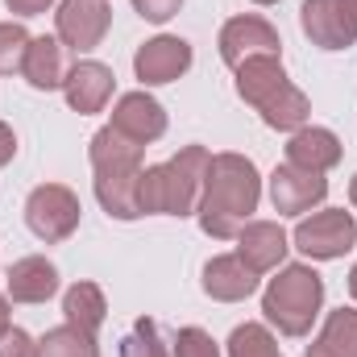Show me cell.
<instances>
[{"label": "cell", "mask_w": 357, "mask_h": 357, "mask_svg": "<svg viewBox=\"0 0 357 357\" xmlns=\"http://www.w3.org/2000/svg\"><path fill=\"white\" fill-rule=\"evenodd\" d=\"M287 162L291 167H303V171H316V175H324V171H333L337 162H341V137L333 133V129H295L291 133V142H287Z\"/></svg>", "instance_id": "cell-18"}, {"label": "cell", "mask_w": 357, "mask_h": 357, "mask_svg": "<svg viewBox=\"0 0 357 357\" xmlns=\"http://www.w3.org/2000/svg\"><path fill=\"white\" fill-rule=\"evenodd\" d=\"M229 357H282L266 324H237L229 337Z\"/></svg>", "instance_id": "cell-23"}, {"label": "cell", "mask_w": 357, "mask_h": 357, "mask_svg": "<svg viewBox=\"0 0 357 357\" xmlns=\"http://www.w3.org/2000/svg\"><path fill=\"white\" fill-rule=\"evenodd\" d=\"M63 312H67V324H75V328H84V333H100V324H104V316H108V303H104V291L96 287V282H75V287H67V295H63Z\"/></svg>", "instance_id": "cell-20"}, {"label": "cell", "mask_w": 357, "mask_h": 357, "mask_svg": "<svg viewBox=\"0 0 357 357\" xmlns=\"http://www.w3.org/2000/svg\"><path fill=\"white\" fill-rule=\"evenodd\" d=\"M133 8H137V17H142V21L162 25V21H171L178 8H183V0H133Z\"/></svg>", "instance_id": "cell-28"}, {"label": "cell", "mask_w": 357, "mask_h": 357, "mask_svg": "<svg viewBox=\"0 0 357 357\" xmlns=\"http://www.w3.org/2000/svg\"><path fill=\"white\" fill-rule=\"evenodd\" d=\"M8 4V13H17V17H42L54 0H4Z\"/></svg>", "instance_id": "cell-29"}, {"label": "cell", "mask_w": 357, "mask_h": 357, "mask_svg": "<svg viewBox=\"0 0 357 357\" xmlns=\"http://www.w3.org/2000/svg\"><path fill=\"white\" fill-rule=\"evenodd\" d=\"M133 71L146 88H158V84H175L178 75L191 71V46L183 38H171V33H158L150 38L137 54H133Z\"/></svg>", "instance_id": "cell-12"}, {"label": "cell", "mask_w": 357, "mask_h": 357, "mask_svg": "<svg viewBox=\"0 0 357 357\" xmlns=\"http://www.w3.org/2000/svg\"><path fill=\"white\" fill-rule=\"evenodd\" d=\"M349 295H354V299H357V266L349 270Z\"/></svg>", "instance_id": "cell-33"}, {"label": "cell", "mask_w": 357, "mask_h": 357, "mask_svg": "<svg viewBox=\"0 0 357 357\" xmlns=\"http://www.w3.org/2000/svg\"><path fill=\"white\" fill-rule=\"evenodd\" d=\"M303 357H333V354H328V349H320V345H307V354H303Z\"/></svg>", "instance_id": "cell-32"}, {"label": "cell", "mask_w": 357, "mask_h": 357, "mask_svg": "<svg viewBox=\"0 0 357 357\" xmlns=\"http://www.w3.org/2000/svg\"><path fill=\"white\" fill-rule=\"evenodd\" d=\"M121 357H171V354H167V345H162L158 324L142 316V320L133 324V333L121 341Z\"/></svg>", "instance_id": "cell-25"}, {"label": "cell", "mask_w": 357, "mask_h": 357, "mask_svg": "<svg viewBox=\"0 0 357 357\" xmlns=\"http://www.w3.org/2000/svg\"><path fill=\"white\" fill-rule=\"evenodd\" d=\"M237 96L266 121L270 129L278 133H295L307 125L312 116V104L307 96L295 88L282 71V59L278 54H258V59H245L237 71Z\"/></svg>", "instance_id": "cell-3"}, {"label": "cell", "mask_w": 357, "mask_h": 357, "mask_svg": "<svg viewBox=\"0 0 357 357\" xmlns=\"http://www.w3.org/2000/svg\"><path fill=\"white\" fill-rule=\"evenodd\" d=\"M13 154H17V137H13V129L0 121V167H8V162H13Z\"/></svg>", "instance_id": "cell-30"}, {"label": "cell", "mask_w": 357, "mask_h": 357, "mask_svg": "<svg viewBox=\"0 0 357 357\" xmlns=\"http://www.w3.org/2000/svg\"><path fill=\"white\" fill-rule=\"evenodd\" d=\"M38 349H42V357H100L96 337L84 333V328H75V324H59V328H50V333L38 341Z\"/></svg>", "instance_id": "cell-22"}, {"label": "cell", "mask_w": 357, "mask_h": 357, "mask_svg": "<svg viewBox=\"0 0 357 357\" xmlns=\"http://www.w3.org/2000/svg\"><path fill=\"white\" fill-rule=\"evenodd\" d=\"M204 291L216 303H241L258 291V274L245 266L237 254H220L204 266Z\"/></svg>", "instance_id": "cell-17"}, {"label": "cell", "mask_w": 357, "mask_h": 357, "mask_svg": "<svg viewBox=\"0 0 357 357\" xmlns=\"http://www.w3.org/2000/svg\"><path fill=\"white\" fill-rule=\"evenodd\" d=\"M299 25L320 50H349L357 42V25L345 13V0H303Z\"/></svg>", "instance_id": "cell-11"}, {"label": "cell", "mask_w": 357, "mask_h": 357, "mask_svg": "<svg viewBox=\"0 0 357 357\" xmlns=\"http://www.w3.org/2000/svg\"><path fill=\"white\" fill-rule=\"evenodd\" d=\"M208 162H212V154L204 146H183L171 162L146 167L142 187H137L142 216H191L204 195Z\"/></svg>", "instance_id": "cell-4"}, {"label": "cell", "mask_w": 357, "mask_h": 357, "mask_svg": "<svg viewBox=\"0 0 357 357\" xmlns=\"http://www.w3.org/2000/svg\"><path fill=\"white\" fill-rule=\"evenodd\" d=\"M0 357H42V349H38V341L25 333V328H4L0 333Z\"/></svg>", "instance_id": "cell-27"}, {"label": "cell", "mask_w": 357, "mask_h": 357, "mask_svg": "<svg viewBox=\"0 0 357 357\" xmlns=\"http://www.w3.org/2000/svg\"><path fill=\"white\" fill-rule=\"evenodd\" d=\"M54 291H59V270H54V262L29 254V258H21V262L8 266V299L13 303H46Z\"/></svg>", "instance_id": "cell-19"}, {"label": "cell", "mask_w": 357, "mask_h": 357, "mask_svg": "<svg viewBox=\"0 0 357 357\" xmlns=\"http://www.w3.org/2000/svg\"><path fill=\"white\" fill-rule=\"evenodd\" d=\"M291 241L282 233V225L274 220H250L241 233H237V258L254 274H266V270H278V262L287 258Z\"/></svg>", "instance_id": "cell-15"}, {"label": "cell", "mask_w": 357, "mask_h": 357, "mask_svg": "<svg viewBox=\"0 0 357 357\" xmlns=\"http://www.w3.org/2000/svg\"><path fill=\"white\" fill-rule=\"evenodd\" d=\"M79 216H84L79 195H75L71 187H63V183H42V187H33L29 199H25V225H29V233H33L38 241H46V245L67 241V237L79 229Z\"/></svg>", "instance_id": "cell-6"}, {"label": "cell", "mask_w": 357, "mask_h": 357, "mask_svg": "<svg viewBox=\"0 0 357 357\" xmlns=\"http://www.w3.org/2000/svg\"><path fill=\"white\" fill-rule=\"evenodd\" d=\"M108 125H112L121 137H129V142H137V146H150V142H158V137L167 133V108H162L154 96H146V91H129V96L116 100Z\"/></svg>", "instance_id": "cell-13"}, {"label": "cell", "mask_w": 357, "mask_h": 357, "mask_svg": "<svg viewBox=\"0 0 357 357\" xmlns=\"http://www.w3.org/2000/svg\"><path fill=\"white\" fill-rule=\"evenodd\" d=\"M324 195H328V178L316 175V171L282 162L270 175V204H274L278 216H303L316 204H324Z\"/></svg>", "instance_id": "cell-9"}, {"label": "cell", "mask_w": 357, "mask_h": 357, "mask_svg": "<svg viewBox=\"0 0 357 357\" xmlns=\"http://www.w3.org/2000/svg\"><path fill=\"white\" fill-rule=\"evenodd\" d=\"M175 357H220L216 341L204 333V328H178L175 333Z\"/></svg>", "instance_id": "cell-26"}, {"label": "cell", "mask_w": 357, "mask_h": 357, "mask_svg": "<svg viewBox=\"0 0 357 357\" xmlns=\"http://www.w3.org/2000/svg\"><path fill=\"white\" fill-rule=\"evenodd\" d=\"M349 199H354V208H357V175H354V183H349Z\"/></svg>", "instance_id": "cell-35"}, {"label": "cell", "mask_w": 357, "mask_h": 357, "mask_svg": "<svg viewBox=\"0 0 357 357\" xmlns=\"http://www.w3.org/2000/svg\"><path fill=\"white\" fill-rule=\"evenodd\" d=\"M142 150L137 142L121 137L112 125H104L88 146L91 171H96V199L112 220H137L142 204H137V187H142Z\"/></svg>", "instance_id": "cell-2"}, {"label": "cell", "mask_w": 357, "mask_h": 357, "mask_svg": "<svg viewBox=\"0 0 357 357\" xmlns=\"http://www.w3.org/2000/svg\"><path fill=\"white\" fill-rule=\"evenodd\" d=\"M21 75L25 84L38 91H54L67 84L71 75V63H67V46L59 38H33L29 50H25V63H21Z\"/></svg>", "instance_id": "cell-16"}, {"label": "cell", "mask_w": 357, "mask_h": 357, "mask_svg": "<svg viewBox=\"0 0 357 357\" xmlns=\"http://www.w3.org/2000/svg\"><path fill=\"white\" fill-rule=\"evenodd\" d=\"M112 25V8L108 0H63L59 13H54V29H59V42L67 50H96L104 42Z\"/></svg>", "instance_id": "cell-8"}, {"label": "cell", "mask_w": 357, "mask_h": 357, "mask_svg": "<svg viewBox=\"0 0 357 357\" xmlns=\"http://www.w3.org/2000/svg\"><path fill=\"white\" fill-rule=\"evenodd\" d=\"M220 59L237 71L245 59H258V54H282V42H278V29L270 25L266 17H233L220 25Z\"/></svg>", "instance_id": "cell-10"}, {"label": "cell", "mask_w": 357, "mask_h": 357, "mask_svg": "<svg viewBox=\"0 0 357 357\" xmlns=\"http://www.w3.org/2000/svg\"><path fill=\"white\" fill-rule=\"evenodd\" d=\"M316 345L328 349L333 357H357V312L354 307H337V312H328V320H324Z\"/></svg>", "instance_id": "cell-21"}, {"label": "cell", "mask_w": 357, "mask_h": 357, "mask_svg": "<svg viewBox=\"0 0 357 357\" xmlns=\"http://www.w3.org/2000/svg\"><path fill=\"white\" fill-rule=\"evenodd\" d=\"M4 328H8V299L0 295V333H4Z\"/></svg>", "instance_id": "cell-31"}, {"label": "cell", "mask_w": 357, "mask_h": 357, "mask_svg": "<svg viewBox=\"0 0 357 357\" xmlns=\"http://www.w3.org/2000/svg\"><path fill=\"white\" fill-rule=\"evenodd\" d=\"M262 312L282 337H307L316 316L324 312V278L307 262L282 266L262 291Z\"/></svg>", "instance_id": "cell-5"}, {"label": "cell", "mask_w": 357, "mask_h": 357, "mask_svg": "<svg viewBox=\"0 0 357 357\" xmlns=\"http://www.w3.org/2000/svg\"><path fill=\"white\" fill-rule=\"evenodd\" d=\"M345 13L354 17V25H357V0H345Z\"/></svg>", "instance_id": "cell-34"}, {"label": "cell", "mask_w": 357, "mask_h": 357, "mask_svg": "<svg viewBox=\"0 0 357 357\" xmlns=\"http://www.w3.org/2000/svg\"><path fill=\"white\" fill-rule=\"evenodd\" d=\"M291 241L299 254H307L316 262H333V258H345L357 245V220L345 208H324L316 216H303L295 225Z\"/></svg>", "instance_id": "cell-7"}, {"label": "cell", "mask_w": 357, "mask_h": 357, "mask_svg": "<svg viewBox=\"0 0 357 357\" xmlns=\"http://www.w3.org/2000/svg\"><path fill=\"white\" fill-rule=\"evenodd\" d=\"M254 4H278V0H254Z\"/></svg>", "instance_id": "cell-36"}, {"label": "cell", "mask_w": 357, "mask_h": 357, "mask_svg": "<svg viewBox=\"0 0 357 357\" xmlns=\"http://www.w3.org/2000/svg\"><path fill=\"white\" fill-rule=\"evenodd\" d=\"M112 88H116V75H112V67H104V63H96V59H84V63H75L71 67V75H67V104L79 112V116H91V112H104V104L112 100Z\"/></svg>", "instance_id": "cell-14"}, {"label": "cell", "mask_w": 357, "mask_h": 357, "mask_svg": "<svg viewBox=\"0 0 357 357\" xmlns=\"http://www.w3.org/2000/svg\"><path fill=\"white\" fill-rule=\"evenodd\" d=\"M258 199H262V178L245 154H212L204 195L195 208L199 229L216 241H233L258 212Z\"/></svg>", "instance_id": "cell-1"}, {"label": "cell", "mask_w": 357, "mask_h": 357, "mask_svg": "<svg viewBox=\"0 0 357 357\" xmlns=\"http://www.w3.org/2000/svg\"><path fill=\"white\" fill-rule=\"evenodd\" d=\"M29 42H33V38L25 33V25H17V21H0V75L21 71Z\"/></svg>", "instance_id": "cell-24"}]
</instances>
